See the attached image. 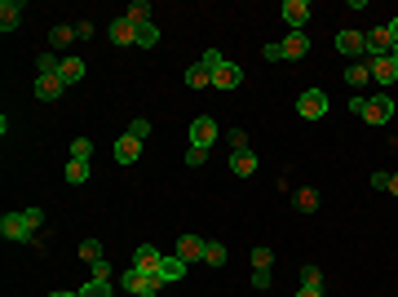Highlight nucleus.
Masks as SVG:
<instances>
[{
    "instance_id": "1",
    "label": "nucleus",
    "mask_w": 398,
    "mask_h": 297,
    "mask_svg": "<svg viewBox=\"0 0 398 297\" xmlns=\"http://www.w3.org/2000/svg\"><path fill=\"white\" fill-rule=\"evenodd\" d=\"M44 222V213L40 209H22V213H5L0 218V235L5 240H18V244H27V240H35V227Z\"/></svg>"
},
{
    "instance_id": "2",
    "label": "nucleus",
    "mask_w": 398,
    "mask_h": 297,
    "mask_svg": "<svg viewBox=\"0 0 398 297\" xmlns=\"http://www.w3.org/2000/svg\"><path fill=\"white\" fill-rule=\"evenodd\" d=\"M349 111L363 115L367 125H385V120H394V98L390 93H376V98H349Z\"/></svg>"
},
{
    "instance_id": "3",
    "label": "nucleus",
    "mask_w": 398,
    "mask_h": 297,
    "mask_svg": "<svg viewBox=\"0 0 398 297\" xmlns=\"http://www.w3.org/2000/svg\"><path fill=\"white\" fill-rule=\"evenodd\" d=\"M160 271H138V266H128L124 275H119V289L124 293H133V297H155L160 293Z\"/></svg>"
},
{
    "instance_id": "4",
    "label": "nucleus",
    "mask_w": 398,
    "mask_h": 297,
    "mask_svg": "<svg viewBox=\"0 0 398 297\" xmlns=\"http://www.w3.org/2000/svg\"><path fill=\"white\" fill-rule=\"evenodd\" d=\"M297 115H301V120H323V115H328V93H323V89H306L297 98Z\"/></svg>"
},
{
    "instance_id": "5",
    "label": "nucleus",
    "mask_w": 398,
    "mask_h": 297,
    "mask_svg": "<svg viewBox=\"0 0 398 297\" xmlns=\"http://www.w3.org/2000/svg\"><path fill=\"white\" fill-rule=\"evenodd\" d=\"M217 134H222V129H217V120H213V115H199V120L190 125V147L208 151L213 142H217Z\"/></svg>"
},
{
    "instance_id": "6",
    "label": "nucleus",
    "mask_w": 398,
    "mask_h": 297,
    "mask_svg": "<svg viewBox=\"0 0 398 297\" xmlns=\"http://www.w3.org/2000/svg\"><path fill=\"white\" fill-rule=\"evenodd\" d=\"M336 49H341L345 58H367V35L363 31H336Z\"/></svg>"
},
{
    "instance_id": "7",
    "label": "nucleus",
    "mask_w": 398,
    "mask_h": 297,
    "mask_svg": "<svg viewBox=\"0 0 398 297\" xmlns=\"http://www.w3.org/2000/svg\"><path fill=\"white\" fill-rule=\"evenodd\" d=\"M390 54H394L390 27H372V31H367V58H390Z\"/></svg>"
},
{
    "instance_id": "8",
    "label": "nucleus",
    "mask_w": 398,
    "mask_h": 297,
    "mask_svg": "<svg viewBox=\"0 0 398 297\" xmlns=\"http://www.w3.org/2000/svg\"><path fill=\"white\" fill-rule=\"evenodd\" d=\"M279 14L288 18V27H292V31H306V22H310V0H283Z\"/></svg>"
},
{
    "instance_id": "9",
    "label": "nucleus",
    "mask_w": 398,
    "mask_h": 297,
    "mask_svg": "<svg viewBox=\"0 0 398 297\" xmlns=\"http://www.w3.org/2000/svg\"><path fill=\"white\" fill-rule=\"evenodd\" d=\"M239 85H244V67H235V63L213 67V89H239Z\"/></svg>"
},
{
    "instance_id": "10",
    "label": "nucleus",
    "mask_w": 398,
    "mask_h": 297,
    "mask_svg": "<svg viewBox=\"0 0 398 297\" xmlns=\"http://www.w3.org/2000/svg\"><path fill=\"white\" fill-rule=\"evenodd\" d=\"M279 45H283V58H292V63H301V58L310 54V35L306 31H288Z\"/></svg>"
},
{
    "instance_id": "11",
    "label": "nucleus",
    "mask_w": 398,
    "mask_h": 297,
    "mask_svg": "<svg viewBox=\"0 0 398 297\" xmlns=\"http://www.w3.org/2000/svg\"><path fill=\"white\" fill-rule=\"evenodd\" d=\"M367 67H372V80H376V85H394V80H398V63H394V58H367Z\"/></svg>"
},
{
    "instance_id": "12",
    "label": "nucleus",
    "mask_w": 398,
    "mask_h": 297,
    "mask_svg": "<svg viewBox=\"0 0 398 297\" xmlns=\"http://www.w3.org/2000/svg\"><path fill=\"white\" fill-rule=\"evenodd\" d=\"M63 76H40V80H35V98H40V102H58V98H63Z\"/></svg>"
},
{
    "instance_id": "13",
    "label": "nucleus",
    "mask_w": 398,
    "mask_h": 297,
    "mask_svg": "<svg viewBox=\"0 0 398 297\" xmlns=\"http://www.w3.org/2000/svg\"><path fill=\"white\" fill-rule=\"evenodd\" d=\"M204 244L208 240H199V235H182V240H177V257H182V262H204Z\"/></svg>"
},
{
    "instance_id": "14",
    "label": "nucleus",
    "mask_w": 398,
    "mask_h": 297,
    "mask_svg": "<svg viewBox=\"0 0 398 297\" xmlns=\"http://www.w3.org/2000/svg\"><path fill=\"white\" fill-rule=\"evenodd\" d=\"M160 248H151V244H138V253H133V266L138 271H160Z\"/></svg>"
},
{
    "instance_id": "15",
    "label": "nucleus",
    "mask_w": 398,
    "mask_h": 297,
    "mask_svg": "<svg viewBox=\"0 0 398 297\" xmlns=\"http://www.w3.org/2000/svg\"><path fill=\"white\" fill-rule=\"evenodd\" d=\"M138 156H142V142L133 138V134H124V138L115 142V160H119V164H133Z\"/></svg>"
},
{
    "instance_id": "16",
    "label": "nucleus",
    "mask_w": 398,
    "mask_h": 297,
    "mask_svg": "<svg viewBox=\"0 0 398 297\" xmlns=\"http://www.w3.org/2000/svg\"><path fill=\"white\" fill-rule=\"evenodd\" d=\"M231 173L235 177H252V173H257V156H252V151H235V156H231Z\"/></svg>"
},
{
    "instance_id": "17",
    "label": "nucleus",
    "mask_w": 398,
    "mask_h": 297,
    "mask_svg": "<svg viewBox=\"0 0 398 297\" xmlns=\"http://www.w3.org/2000/svg\"><path fill=\"white\" fill-rule=\"evenodd\" d=\"M18 22H22V5L18 0H5L0 5V31H18Z\"/></svg>"
},
{
    "instance_id": "18",
    "label": "nucleus",
    "mask_w": 398,
    "mask_h": 297,
    "mask_svg": "<svg viewBox=\"0 0 398 297\" xmlns=\"http://www.w3.org/2000/svg\"><path fill=\"white\" fill-rule=\"evenodd\" d=\"M182 275H186V262H182L177 253H173V257H160V280H164V284H173V280H182Z\"/></svg>"
},
{
    "instance_id": "19",
    "label": "nucleus",
    "mask_w": 398,
    "mask_h": 297,
    "mask_svg": "<svg viewBox=\"0 0 398 297\" xmlns=\"http://www.w3.org/2000/svg\"><path fill=\"white\" fill-rule=\"evenodd\" d=\"M111 40L115 45H138V27H133L128 18H115L111 22Z\"/></svg>"
},
{
    "instance_id": "20",
    "label": "nucleus",
    "mask_w": 398,
    "mask_h": 297,
    "mask_svg": "<svg viewBox=\"0 0 398 297\" xmlns=\"http://www.w3.org/2000/svg\"><path fill=\"white\" fill-rule=\"evenodd\" d=\"M58 76H63V85H80V80H84V63H80V58H63V71H58Z\"/></svg>"
},
{
    "instance_id": "21",
    "label": "nucleus",
    "mask_w": 398,
    "mask_h": 297,
    "mask_svg": "<svg viewBox=\"0 0 398 297\" xmlns=\"http://www.w3.org/2000/svg\"><path fill=\"white\" fill-rule=\"evenodd\" d=\"M35 71H40V76H58V71H63V58H58L53 49H44L40 58H35Z\"/></svg>"
},
{
    "instance_id": "22",
    "label": "nucleus",
    "mask_w": 398,
    "mask_h": 297,
    "mask_svg": "<svg viewBox=\"0 0 398 297\" xmlns=\"http://www.w3.org/2000/svg\"><path fill=\"white\" fill-rule=\"evenodd\" d=\"M186 85H190V89H208V85H213V71L204 67V63H195V67L186 71Z\"/></svg>"
},
{
    "instance_id": "23",
    "label": "nucleus",
    "mask_w": 398,
    "mask_h": 297,
    "mask_svg": "<svg viewBox=\"0 0 398 297\" xmlns=\"http://www.w3.org/2000/svg\"><path fill=\"white\" fill-rule=\"evenodd\" d=\"M80 297H115V284L111 280H89L80 289Z\"/></svg>"
},
{
    "instance_id": "24",
    "label": "nucleus",
    "mask_w": 398,
    "mask_h": 297,
    "mask_svg": "<svg viewBox=\"0 0 398 297\" xmlns=\"http://www.w3.org/2000/svg\"><path fill=\"white\" fill-rule=\"evenodd\" d=\"M128 22H133V27H147V22H151V5H147V0H133V5H128V14H124Z\"/></svg>"
},
{
    "instance_id": "25",
    "label": "nucleus",
    "mask_w": 398,
    "mask_h": 297,
    "mask_svg": "<svg viewBox=\"0 0 398 297\" xmlns=\"http://www.w3.org/2000/svg\"><path fill=\"white\" fill-rule=\"evenodd\" d=\"M345 85H372V67H367V58L345 71Z\"/></svg>"
},
{
    "instance_id": "26",
    "label": "nucleus",
    "mask_w": 398,
    "mask_h": 297,
    "mask_svg": "<svg viewBox=\"0 0 398 297\" xmlns=\"http://www.w3.org/2000/svg\"><path fill=\"white\" fill-rule=\"evenodd\" d=\"M67 182H71V186H84V182H89V160H71V164H67Z\"/></svg>"
},
{
    "instance_id": "27",
    "label": "nucleus",
    "mask_w": 398,
    "mask_h": 297,
    "mask_svg": "<svg viewBox=\"0 0 398 297\" xmlns=\"http://www.w3.org/2000/svg\"><path fill=\"white\" fill-rule=\"evenodd\" d=\"M270 262H274V248H270V244H257V248H252V271H270Z\"/></svg>"
},
{
    "instance_id": "28",
    "label": "nucleus",
    "mask_w": 398,
    "mask_h": 297,
    "mask_svg": "<svg viewBox=\"0 0 398 297\" xmlns=\"http://www.w3.org/2000/svg\"><path fill=\"white\" fill-rule=\"evenodd\" d=\"M71 40H76V27H67V22H58V27H53V35H49V45H53V49H67Z\"/></svg>"
},
{
    "instance_id": "29",
    "label": "nucleus",
    "mask_w": 398,
    "mask_h": 297,
    "mask_svg": "<svg viewBox=\"0 0 398 297\" xmlns=\"http://www.w3.org/2000/svg\"><path fill=\"white\" fill-rule=\"evenodd\" d=\"M297 209L301 213H315L319 209V191H315V186H301V191H297Z\"/></svg>"
},
{
    "instance_id": "30",
    "label": "nucleus",
    "mask_w": 398,
    "mask_h": 297,
    "mask_svg": "<svg viewBox=\"0 0 398 297\" xmlns=\"http://www.w3.org/2000/svg\"><path fill=\"white\" fill-rule=\"evenodd\" d=\"M204 262H208V266H226V244H204Z\"/></svg>"
},
{
    "instance_id": "31",
    "label": "nucleus",
    "mask_w": 398,
    "mask_h": 297,
    "mask_svg": "<svg viewBox=\"0 0 398 297\" xmlns=\"http://www.w3.org/2000/svg\"><path fill=\"white\" fill-rule=\"evenodd\" d=\"M93 156V138H76L71 142V160H89Z\"/></svg>"
},
{
    "instance_id": "32",
    "label": "nucleus",
    "mask_w": 398,
    "mask_h": 297,
    "mask_svg": "<svg viewBox=\"0 0 398 297\" xmlns=\"http://www.w3.org/2000/svg\"><path fill=\"white\" fill-rule=\"evenodd\" d=\"M80 257H84L89 266H93V262H102V244H98V240H84V244H80Z\"/></svg>"
},
{
    "instance_id": "33",
    "label": "nucleus",
    "mask_w": 398,
    "mask_h": 297,
    "mask_svg": "<svg viewBox=\"0 0 398 297\" xmlns=\"http://www.w3.org/2000/svg\"><path fill=\"white\" fill-rule=\"evenodd\" d=\"M301 284H306V289H323V271L319 266H301Z\"/></svg>"
},
{
    "instance_id": "34",
    "label": "nucleus",
    "mask_w": 398,
    "mask_h": 297,
    "mask_svg": "<svg viewBox=\"0 0 398 297\" xmlns=\"http://www.w3.org/2000/svg\"><path fill=\"white\" fill-rule=\"evenodd\" d=\"M155 40H160V27H155V22H147V27H138V45H142V49H151Z\"/></svg>"
},
{
    "instance_id": "35",
    "label": "nucleus",
    "mask_w": 398,
    "mask_h": 297,
    "mask_svg": "<svg viewBox=\"0 0 398 297\" xmlns=\"http://www.w3.org/2000/svg\"><path fill=\"white\" fill-rule=\"evenodd\" d=\"M128 134L138 138V142H147V138H151V120H133V125H128Z\"/></svg>"
},
{
    "instance_id": "36",
    "label": "nucleus",
    "mask_w": 398,
    "mask_h": 297,
    "mask_svg": "<svg viewBox=\"0 0 398 297\" xmlns=\"http://www.w3.org/2000/svg\"><path fill=\"white\" fill-rule=\"evenodd\" d=\"M261 54H265V63H279V58H283V45L270 40V45H261Z\"/></svg>"
},
{
    "instance_id": "37",
    "label": "nucleus",
    "mask_w": 398,
    "mask_h": 297,
    "mask_svg": "<svg viewBox=\"0 0 398 297\" xmlns=\"http://www.w3.org/2000/svg\"><path fill=\"white\" fill-rule=\"evenodd\" d=\"M204 160H208V151H199V147H190V151H186V164H190V169H199Z\"/></svg>"
},
{
    "instance_id": "38",
    "label": "nucleus",
    "mask_w": 398,
    "mask_h": 297,
    "mask_svg": "<svg viewBox=\"0 0 398 297\" xmlns=\"http://www.w3.org/2000/svg\"><path fill=\"white\" fill-rule=\"evenodd\" d=\"M199 63H204V67H208V71H213V67H222V63H226V58H222V54H217V49H204V58H199Z\"/></svg>"
},
{
    "instance_id": "39",
    "label": "nucleus",
    "mask_w": 398,
    "mask_h": 297,
    "mask_svg": "<svg viewBox=\"0 0 398 297\" xmlns=\"http://www.w3.org/2000/svg\"><path fill=\"white\" fill-rule=\"evenodd\" d=\"M231 147L235 151H248V134H244V129H231Z\"/></svg>"
},
{
    "instance_id": "40",
    "label": "nucleus",
    "mask_w": 398,
    "mask_h": 297,
    "mask_svg": "<svg viewBox=\"0 0 398 297\" xmlns=\"http://www.w3.org/2000/svg\"><path fill=\"white\" fill-rule=\"evenodd\" d=\"M93 280H111V262H93Z\"/></svg>"
},
{
    "instance_id": "41",
    "label": "nucleus",
    "mask_w": 398,
    "mask_h": 297,
    "mask_svg": "<svg viewBox=\"0 0 398 297\" xmlns=\"http://www.w3.org/2000/svg\"><path fill=\"white\" fill-rule=\"evenodd\" d=\"M252 284H257V289H270V271H252Z\"/></svg>"
},
{
    "instance_id": "42",
    "label": "nucleus",
    "mask_w": 398,
    "mask_h": 297,
    "mask_svg": "<svg viewBox=\"0 0 398 297\" xmlns=\"http://www.w3.org/2000/svg\"><path fill=\"white\" fill-rule=\"evenodd\" d=\"M297 297H323V289H306V284H301V293Z\"/></svg>"
},
{
    "instance_id": "43",
    "label": "nucleus",
    "mask_w": 398,
    "mask_h": 297,
    "mask_svg": "<svg viewBox=\"0 0 398 297\" xmlns=\"http://www.w3.org/2000/svg\"><path fill=\"white\" fill-rule=\"evenodd\" d=\"M390 195H398V173H390V186H385Z\"/></svg>"
},
{
    "instance_id": "44",
    "label": "nucleus",
    "mask_w": 398,
    "mask_h": 297,
    "mask_svg": "<svg viewBox=\"0 0 398 297\" xmlns=\"http://www.w3.org/2000/svg\"><path fill=\"white\" fill-rule=\"evenodd\" d=\"M385 27H390V35H394V45H398V18H394V22H385Z\"/></svg>"
},
{
    "instance_id": "45",
    "label": "nucleus",
    "mask_w": 398,
    "mask_h": 297,
    "mask_svg": "<svg viewBox=\"0 0 398 297\" xmlns=\"http://www.w3.org/2000/svg\"><path fill=\"white\" fill-rule=\"evenodd\" d=\"M49 297H80V293H49Z\"/></svg>"
},
{
    "instance_id": "46",
    "label": "nucleus",
    "mask_w": 398,
    "mask_h": 297,
    "mask_svg": "<svg viewBox=\"0 0 398 297\" xmlns=\"http://www.w3.org/2000/svg\"><path fill=\"white\" fill-rule=\"evenodd\" d=\"M390 58H394V63H398V45H394V54H390Z\"/></svg>"
}]
</instances>
